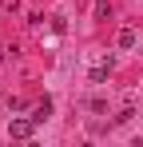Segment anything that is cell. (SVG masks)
Wrapping results in <instances>:
<instances>
[{"label": "cell", "instance_id": "cell-1", "mask_svg": "<svg viewBox=\"0 0 143 147\" xmlns=\"http://www.w3.org/2000/svg\"><path fill=\"white\" fill-rule=\"evenodd\" d=\"M36 115H28V119H12L8 123V135H12V139H32V135H36Z\"/></svg>", "mask_w": 143, "mask_h": 147}, {"label": "cell", "instance_id": "cell-2", "mask_svg": "<svg viewBox=\"0 0 143 147\" xmlns=\"http://www.w3.org/2000/svg\"><path fill=\"white\" fill-rule=\"evenodd\" d=\"M107 72H111V60H103L99 68H92V84H103V80H107Z\"/></svg>", "mask_w": 143, "mask_h": 147}, {"label": "cell", "instance_id": "cell-3", "mask_svg": "<svg viewBox=\"0 0 143 147\" xmlns=\"http://www.w3.org/2000/svg\"><path fill=\"white\" fill-rule=\"evenodd\" d=\"M119 48H135V28H123L119 32Z\"/></svg>", "mask_w": 143, "mask_h": 147}]
</instances>
